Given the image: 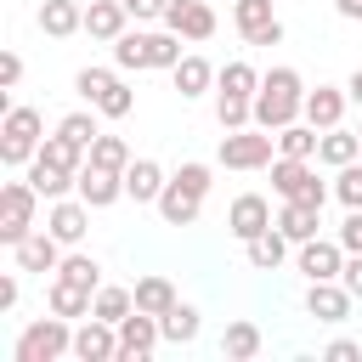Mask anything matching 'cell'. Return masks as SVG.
<instances>
[{"label":"cell","instance_id":"cell-1","mask_svg":"<svg viewBox=\"0 0 362 362\" xmlns=\"http://www.w3.org/2000/svg\"><path fill=\"white\" fill-rule=\"evenodd\" d=\"M294 119H305V79H300L294 68H272V74H260V90H255V124H260V130H283V124H294Z\"/></svg>","mask_w":362,"mask_h":362},{"label":"cell","instance_id":"cell-2","mask_svg":"<svg viewBox=\"0 0 362 362\" xmlns=\"http://www.w3.org/2000/svg\"><path fill=\"white\" fill-rule=\"evenodd\" d=\"M187 51H181V34L175 28H158V34H141V28H124L113 40V62L119 74H141V68H175Z\"/></svg>","mask_w":362,"mask_h":362},{"label":"cell","instance_id":"cell-3","mask_svg":"<svg viewBox=\"0 0 362 362\" xmlns=\"http://www.w3.org/2000/svg\"><path fill=\"white\" fill-rule=\"evenodd\" d=\"M11 356L17 362H57V356H74V322L68 317H34L23 334H17V345H11Z\"/></svg>","mask_w":362,"mask_h":362},{"label":"cell","instance_id":"cell-4","mask_svg":"<svg viewBox=\"0 0 362 362\" xmlns=\"http://www.w3.org/2000/svg\"><path fill=\"white\" fill-rule=\"evenodd\" d=\"M74 90H79L102 119H124V113L136 107V90H130L113 68H79V74H74Z\"/></svg>","mask_w":362,"mask_h":362},{"label":"cell","instance_id":"cell-5","mask_svg":"<svg viewBox=\"0 0 362 362\" xmlns=\"http://www.w3.org/2000/svg\"><path fill=\"white\" fill-rule=\"evenodd\" d=\"M272 158H277V130L243 124V130L221 136V164L226 170H272Z\"/></svg>","mask_w":362,"mask_h":362},{"label":"cell","instance_id":"cell-6","mask_svg":"<svg viewBox=\"0 0 362 362\" xmlns=\"http://www.w3.org/2000/svg\"><path fill=\"white\" fill-rule=\"evenodd\" d=\"M45 124H40V113L34 107H6V124H0V164L6 170H17V164H34V153H40V136Z\"/></svg>","mask_w":362,"mask_h":362},{"label":"cell","instance_id":"cell-7","mask_svg":"<svg viewBox=\"0 0 362 362\" xmlns=\"http://www.w3.org/2000/svg\"><path fill=\"white\" fill-rule=\"evenodd\" d=\"M272 187H277V198H288V204H311V209H322L328 204V187L317 181V170H311V158H272Z\"/></svg>","mask_w":362,"mask_h":362},{"label":"cell","instance_id":"cell-8","mask_svg":"<svg viewBox=\"0 0 362 362\" xmlns=\"http://www.w3.org/2000/svg\"><path fill=\"white\" fill-rule=\"evenodd\" d=\"M34 209H40L34 181H6V187H0V243H6V249H17V243L34 232Z\"/></svg>","mask_w":362,"mask_h":362},{"label":"cell","instance_id":"cell-9","mask_svg":"<svg viewBox=\"0 0 362 362\" xmlns=\"http://www.w3.org/2000/svg\"><path fill=\"white\" fill-rule=\"evenodd\" d=\"M232 28L243 34V45H283V23H277L272 0H238L232 6Z\"/></svg>","mask_w":362,"mask_h":362},{"label":"cell","instance_id":"cell-10","mask_svg":"<svg viewBox=\"0 0 362 362\" xmlns=\"http://www.w3.org/2000/svg\"><path fill=\"white\" fill-rule=\"evenodd\" d=\"M158 339H164L158 317H153V311H130V317L119 322V362H147V356L158 351Z\"/></svg>","mask_w":362,"mask_h":362},{"label":"cell","instance_id":"cell-11","mask_svg":"<svg viewBox=\"0 0 362 362\" xmlns=\"http://www.w3.org/2000/svg\"><path fill=\"white\" fill-rule=\"evenodd\" d=\"M266 226H277L272 204H266L260 192H238V198H232V209H226V232H232L238 243H249V238H260Z\"/></svg>","mask_w":362,"mask_h":362},{"label":"cell","instance_id":"cell-12","mask_svg":"<svg viewBox=\"0 0 362 362\" xmlns=\"http://www.w3.org/2000/svg\"><path fill=\"white\" fill-rule=\"evenodd\" d=\"M74 356H79V362H119V322L85 317V322L74 328Z\"/></svg>","mask_w":362,"mask_h":362},{"label":"cell","instance_id":"cell-13","mask_svg":"<svg viewBox=\"0 0 362 362\" xmlns=\"http://www.w3.org/2000/svg\"><path fill=\"white\" fill-rule=\"evenodd\" d=\"M45 232L68 249V243H79L85 232H90V204L85 198H51V209H45Z\"/></svg>","mask_w":362,"mask_h":362},{"label":"cell","instance_id":"cell-14","mask_svg":"<svg viewBox=\"0 0 362 362\" xmlns=\"http://www.w3.org/2000/svg\"><path fill=\"white\" fill-rule=\"evenodd\" d=\"M158 23H164V28H175V34H181V40H192V45L215 34V11H209V0H170Z\"/></svg>","mask_w":362,"mask_h":362},{"label":"cell","instance_id":"cell-15","mask_svg":"<svg viewBox=\"0 0 362 362\" xmlns=\"http://www.w3.org/2000/svg\"><path fill=\"white\" fill-rule=\"evenodd\" d=\"M300 272H305V283L339 277V272H345V243H339V238H305V243H300Z\"/></svg>","mask_w":362,"mask_h":362},{"label":"cell","instance_id":"cell-16","mask_svg":"<svg viewBox=\"0 0 362 362\" xmlns=\"http://www.w3.org/2000/svg\"><path fill=\"white\" fill-rule=\"evenodd\" d=\"M351 288L339 283V277H322V283H305V311L317 317V322H345L351 317Z\"/></svg>","mask_w":362,"mask_h":362},{"label":"cell","instance_id":"cell-17","mask_svg":"<svg viewBox=\"0 0 362 362\" xmlns=\"http://www.w3.org/2000/svg\"><path fill=\"white\" fill-rule=\"evenodd\" d=\"M45 305H51L57 317H68V322H85L90 305H96V288H85V283H74V277H51Z\"/></svg>","mask_w":362,"mask_h":362},{"label":"cell","instance_id":"cell-18","mask_svg":"<svg viewBox=\"0 0 362 362\" xmlns=\"http://www.w3.org/2000/svg\"><path fill=\"white\" fill-rule=\"evenodd\" d=\"M74 192H79L90 209H107V204H119V198H124V175L96 170V164L85 158V170H79V181H74Z\"/></svg>","mask_w":362,"mask_h":362},{"label":"cell","instance_id":"cell-19","mask_svg":"<svg viewBox=\"0 0 362 362\" xmlns=\"http://www.w3.org/2000/svg\"><path fill=\"white\" fill-rule=\"evenodd\" d=\"M11 255H17V272H57V266H62V243H57L45 226H34Z\"/></svg>","mask_w":362,"mask_h":362},{"label":"cell","instance_id":"cell-20","mask_svg":"<svg viewBox=\"0 0 362 362\" xmlns=\"http://www.w3.org/2000/svg\"><path fill=\"white\" fill-rule=\"evenodd\" d=\"M345 85H317V90H305V124H317V130H334L339 119H345Z\"/></svg>","mask_w":362,"mask_h":362},{"label":"cell","instance_id":"cell-21","mask_svg":"<svg viewBox=\"0 0 362 362\" xmlns=\"http://www.w3.org/2000/svg\"><path fill=\"white\" fill-rule=\"evenodd\" d=\"M124 28H130L124 0H90V6H85V34H90V40H107V45H113Z\"/></svg>","mask_w":362,"mask_h":362},{"label":"cell","instance_id":"cell-22","mask_svg":"<svg viewBox=\"0 0 362 362\" xmlns=\"http://www.w3.org/2000/svg\"><path fill=\"white\" fill-rule=\"evenodd\" d=\"M198 209H204V198L170 175V181H164V192H158V215H164L170 226H192V221H198Z\"/></svg>","mask_w":362,"mask_h":362},{"label":"cell","instance_id":"cell-23","mask_svg":"<svg viewBox=\"0 0 362 362\" xmlns=\"http://www.w3.org/2000/svg\"><path fill=\"white\" fill-rule=\"evenodd\" d=\"M164 181H170V175H164L153 158H130V170H124V198H136V204H158Z\"/></svg>","mask_w":362,"mask_h":362},{"label":"cell","instance_id":"cell-24","mask_svg":"<svg viewBox=\"0 0 362 362\" xmlns=\"http://www.w3.org/2000/svg\"><path fill=\"white\" fill-rule=\"evenodd\" d=\"M243 255H249V266H255V272H277V266L288 260V238H283L277 226H266L260 238H249V243H243Z\"/></svg>","mask_w":362,"mask_h":362},{"label":"cell","instance_id":"cell-25","mask_svg":"<svg viewBox=\"0 0 362 362\" xmlns=\"http://www.w3.org/2000/svg\"><path fill=\"white\" fill-rule=\"evenodd\" d=\"M170 74H175V90H181V96H204V90L215 85V74H221V68H209L198 51H187V57L170 68Z\"/></svg>","mask_w":362,"mask_h":362},{"label":"cell","instance_id":"cell-26","mask_svg":"<svg viewBox=\"0 0 362 362\" xmlns=\"http://www.w3.org/2000/svg\"><path fill=\"white\" fill-rule=\"evenodd\" d=\"M356 153H362V136L356 130H322V141H317V158L322 164H334V170H345V164H356Z\"/></svg>","mask_w":362,"mask_h":362},{"label":"cell","instance_id":"cell-27","mask_svg":"<svg viewBox=\"0 0 362 362\" xmlns=\"http://www.w3.org/2000/svg\"><path fill=\"white\" fill-rule=\"evenodd\" d=\"M317 215H322V209H311V204H288V198H283V209H277V232H283L288 243H305V238H317V226H322Z\"/></svg>","mask_w":362,"mask_h":362},{"label":"cell","instance_id":"cell-28","mask_svg":"<svg viewBox=\"0 0 362 362\" xmlns=\"http://www.w3.org/2000/svg\"><path fill=\"white\" fill-rule=\"evenodd\" d=\"M40 28H45L51 40H68V34L85 28V11H79L74 0H45V6H40Z\"/></svg>","mask_w":362,"mask_h":362},{"label":"cell","instance_id":"cell-29","mask_svg":"<svg viewBox=\"0 0 362 362\" xmlns=\"http://www.w3.org/2000/svg\"><path fill=\"white\" fill-rule=\"evenodd\" d=\"M221 356H232V362H249V356H260V328H255L249 317L226 322V334H221Z\"/></svg>","mask_w":362,"mask_h":362},{"label":"cell","instance_id":"cell-30","mask_svg":"<svg viewBox=\"0 0 362 362\" xmlns=\"http://www.w3.org/2000/svg\"><path fill=\"white\" fill-rule=\"evenodd\" d=\"M158 328H164V339H170V345H192L204 322H198V311H192L187 300H175V305H170V311L158 317Z\"/></svg>","mask_w":362,"mask_h":362},{"label":"cell","instance_id":"cell-31","mask_svg":"<svg viewBox=\"0 0 362 362\" xmlns=\"http://www.w3.org/2000/svg\"><path fill=\"white\" fill-rule=\"evenodd\" d=\"M317 141H322V130H317V124H300V119L277 130V153H283V158H311Z\"/></svg>","mask_w":362,"mask_h":362},{"label":"cell","instance_id":"cell-32","mask_svg":"<svg viewBox=\"0 0 362 362\" xmlns=\"http://www.w3.org/2000/svg\"><path fill=\"white\" fill-rule=\"evenodd\" d=\"M130 311H136V288H113V283H102V288H96L90 317H102V322H124Z\"/></svg>","mask_w":362,"mask_h":362},{"label":"cell","instance_id":"cell-33","mask_svg":"<svg viewBox=\"0 0 362 362\" xmlns=\"http://www.w3.org/2000/svg\"><path fill=\"white\" fill-rule=\"evenodd\" d=\"M215 119H221V130H243V124H255V96L215 90Z\"/></svg>","mask_w":362,"mask_h":362},{"label":"cell","instance_id":"cell-34","mask_svg":"<svg viewBox=\"0 0 362 362\" xmlns=\"http://www.w3.org/2000/svg\"><path fill=\"white\" fill-rule=\"evenodd\" d=\"M90 164L124 175V170H130V141H124V136H96V141H90Z\"/></svg>","mask_w":362,"mask_h":362},{"label":"cell","instance_id":"cell-35","mask_svg":"<svg viewBox=\"0 0 362 362\" xmlns=\"http://www.w3.org/2000/svg\"><path fill=\"white\" fill-rule=\"evenodd\" d=\"M28 181H34V192H40V198H68V187H74L79 175H68V170H57V164L34 158V164H28Z\"/></svg>","mask_w":362,"mask_h":362},{"label":"cell","instance_id":"cell-36","mask_svg":"<svg viewBox=\"0 0 362 362\" xmlns=\"http://www.w3.org/2000/svg\"><path fill=\"white\" fill-rule=\"evenodd\" d=\"M170 305H175V283H170V277H141V283H136V311L164 317Z\"/></svg>","mask_w":362,"mask_h":362},{"label":"cell","instance_id":"cell-37","mask_svg":"<svg viewBox=\"0 0 362 362\" xmlns=\"http://www.w3.org/2000/svg\"><path fill=\"white\" fill-rule=\"evenodd\" d=\"M215 85H221V90H232V96H255V90H260V74L238 57V62H226V68L215 74Z\"/></svg>","mask_w":362,"mask_h":362},{"label":"cell","instance_id":"cell-38","mask_svg":"<svg viewBox=\"0 0 362 362\" xmlns=\"http://www.w3.org/2000/svg\"><path fill=\"white\" fill-rule=\"evenodd\" d=\"M57 130H62V136H68V141H79V147H85V153H90V141H96V136H102V130H96V107H79V113H68V119H62V124H57Z\"/></svg>","mask_w":362,"mask_h":362},{"label":"cell","instance_id":"cell-39","mask_svg":"<svg viewBox=\"0 0 362 362\" xmlns=\"http://www.w3.org/2000/svg\"><path fill=\"white\" fill-rule=\"evenodd\" d=\"M57 277H74V283H85V288H102V266H96L90 255H62Z\"/></svg>","mask_w":362,"mask_h":362},{"label":"cell","instance_id":"cell-40","mask_svg":"<svg viewBox=\"0 0 362 362\" xmlns=\"http://www.w3.org/2000/svg\"><path fill=\"white\" fill-rule=\"evenodd\" d=\"M334 198H339L345 209H362V164H345V170L334 175Z\"/></svg>","mask_w":362,"mask_h":362},{"label":"cell","instance_id":"cell-41","mask_svg":"<svg viewBox=\"0 0 362 362\" xmlns=\"http://www.w3.org/2000/svg\"><path fill=\"white\" fill-rule=\"evenodd\" d=\"M175 181H181V187H192L198 198H209V187H215V175H209V164H181V170H175Z\"/></svg>","mask_w":362,"mask_h":362},{"label":"cell","instance_id":"cell-42","mask_svg":"<svg viewBox=\"0 0 362 362\" xmlns=\"http://www.w3.org/2000/svg\"><path fill=\"white\" fill-rule=\"evenodd\" d=\"M339 243H345V255H362V209H351L339 221Z\"/></svg>","mask_w":362,"mask_h":362},{"label":"cell","instance_id":"cell-43","mask_svg":"<svg viewBox=\"0 0 362 362\" xmlns=\"http://www.w3.org/2000/svg\"><path fill=\"white\" fill-rule=\"evenodd\" d=\"M322 356H328V362H362V345H356V339H334Z\"/></svg>","mask_w":362,"mask_h":362},{"label":"cell","instance_id":"cell-44","mask_svg":"<svg viewBox=\"0 0 362 362\" xmlns=\"http://www.w3.org/2000/svg\"><path fill=\"white\" fill-rule=\"evenodd\" d=\"M164 6H170V0H124V11H130L136 23H147V17H164Z\"/></svg>","mask_w":362,"mask_h":362},{"label":"cell","instance_id":"cell-45","mask_svg":"<svg viewBox=\"0 0 362 362\" xmlns=\"http://www.w3.org/2000/svg\"><path fill=\"white\" fill-rule=\"evenodd\" d=\"M339 283H345V288L362 300V255H345V272H339Z\"/></svg>","mask_w":362,"mask_h":362},{"label":"cell","instance_id":"cell-46","mask_svg":"<svg viewBox=\"0 0 362 362\" xmlns=\"http://www.w3.org/2000/svg\"><path fill=\"white\" fill-rule=\"evenodd\" d=\"M17 79H23V57H17V51H6V57H0V85L11 90Z\"/></svg>","mask_w":362,"mask_h":362},{"label":"cell","instance_id":"cell-47","mask_svg":"<svg viewBox=\"0 0 362 362\" xmlns=\"http://www.w3.org/2000/svg\"><path fill=\"white\" fill-rule=\"evenodd\" d=\"M17 305V277H0V311Z\"/></svg>","mask_w":362,"mask_h":362},{"label":"cell","instance_id":"cell-48","mask_svg":"<svg viewBox=\"0 0 362 362\" xmlns=\"http://www.w3.org/2000/svg\"><path fill=\"white\" fill-rule=\"evenodd\" d=\"M334 11H339V17H351V23H362V0H334Z\"/></svg>","mask_w":362,"mask_h":362},{"label":"cell","instance_id":"cell-49","mask_svg":"<svg viewBox=\"0 0 362 362\" xmlns=\"http://www.w3.org/2000/svg\"><path fill=\"white\" fill-rule=\"evenodd\" d=\"M345 96H351V102H356V107H362V68H356V74H351V79H345Z\"/></svg>","mask_w":362,"mask_h":362},{"label":"cell","instance_id":"cell-50","mask_svg":"<svg viewBox=\"0 0 362 362\" xmlns=\"http://www.w3.org/2000/svg\"><path fill=\"white\" fill-rule=\"evenodd\" d=\"M356 136H362V124H356Z\"/></svg>","mask_w":362,"mask_h":362}]
</instances>
